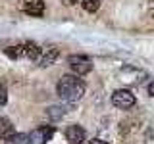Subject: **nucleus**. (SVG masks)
Instances as JSON below:
<instances>
[{
    "label": "nucleus",
    "instance_id": "1",
    "mask_svg": "<svg viewBox=\"0 0 154 144\" xmlns=\"http://www.w3.org/2000/svg\"><path fill=\"white\" fill-rule=\"evenodd\" d=\"M85 88H87L85 81L81 77L69 75V73L62 75L60 81H58V86H56L58 96L62 100H66V102H77V100H81L85 94Z\"/></svg>",
    "mask_w": 154,
    "mask_h": 144
},
{
    "label": "nucleus",
    "instance_id": "2",
    "mask_svg": "<svg viewBox=\"0 0 154 144\" xmlns=\"http://www.w3.org/2000/svg\"><path fill=\"white\" fill-rule=\"evenodd\" d=\"M67 64H69V67L75 71L77 77L87 75L91 69H93V62H91V58H87L83 54H71L69 58H67Z\"/></svg>",
    "mask_w": 154,
    "mask_h": 144
},
{
    "label": "nucleus",
    "instance_id": "3",
    "mask_svg": "<svg viewBox=\"0 0 154 144\" xmlns=\"http://www.w3.org/2000/svg\"><path fill=\"white\" fill-rule=\"evenodd\" d=\"M135 102H137V100H135V94L129 88H119V90H116V92L112 94V104L116 106V108H119V110L133 108Z\"/></svg>",
    "mask_w": 154,
    "mask_h": 144
},
{
    "label": "nucleus",
    "instance_id": "4",
    "mask_svg": "<svg viewBox=\"0 0 154 144\" xmlns=\"http://www.w3.org/2000/svg\"><path fill=\"white\" fill-rule=\"evenodd\" d=\"M54 134V127L52 125H42L37 127L35 131L29 133V144H46Z\"/></svg>",
    "mask_w": 154,
    "mask_h": 144
},
{
    "label": "nucleus",
    "instance_id": "5",
    "mask_svg": "<svg viewBox=\"0 0 154 144\" xmlns=\"http://www.w3.org/2000/svg\"><path fill=\"white\" fill-rule=\"evenodd\" d=\"M21 10L33 17L45 14V0H21Z\"/></svg>",
    "mask_w": 154,
    "mask_h": 144
},
{
    "label": "nucleus",
    "instance_id": "6",
    "mask_svg": "<svg viewBox=\"0 0 154 144\" xmlns=\"http://www.w3.org/2000/svg\"><path fill=\"white\" fill-rule=\"evenodd\" d=\"M66 138L69 144H83L87 138V133L81 125H69L66 129Z\"/></svg>",
    "mask_w": 154,
    "mask_h": 144
},
{
    "label": "nucleus",
    "instance_id": "7",
    "mask_svg": "<svg viewBox=\"0 0 154 144\" xmlns=\"http://www.w3.org/2000/svg\"><path fill=\"white\" fill-rule=\"evenodd\" d=\"M58 56H60V50L56 46H45L41 52V58H38V65L41 67H48L52 64H56Z\"/></svg>",
    "mask_w": 154,
    "mask_h": 144
},
{
    "label": "nucleus",
    "instance_id": "8",
    "mask_svg": "<svg viewBox=\"0 0 154 144\" xmlns=\"http://www.w3.org/2000/svg\"><path fill=\"white\" fill-rule=\"evenodd\" d=\"M4 54H6L10 60H19V58H25V44H14L4 48Z\"/></svg>",
    "mask_w": 154,
    "mask_h": 144
},
{
    "label": "nucleus",
    "instance_id": "9",
    "mask_svg": "<svg viewBox=\"0 0 154 144\" xmlns=\"http://www.w3.org/2000/svg\"><path fill=\"white\" fill-rule=\"evenodd\" d=\"M41 52H42V48L38 44H35V42H25V58H29L31 62H38Z\"/></svg>",
    "mask_w": 154,
    "mask_h": 144
},
{
    "label": "nucleus",
    "instance_id": "10",
    "mask_svg": "<svg viewBox=\"0 0 154 144\" xmlns=\"http://www.w3.org/2000/svg\"><path fill=\"white\" fill-rule=\"evenodd\" d=\"M67 108L66 106H50V108L46 110V117L50 119V121H58V119H62L66 115Z\"/></svg>",
    "mask_w": 154,
    "mask_h": 144
},
{
    "label": "nucleus",
    "instance_id": "11",
    "mask_svg": "<svg viewBox=\"0 0 154 144\" xmlns=\"http://www.w3.org/2000/svg\"><path fill=\"white\" fill-rule=\"evenodd\" d=\"M10 134H14V125H12V121H10L8 117L0 115V138L6 140Z\"/></svg>",
    "mask_w": 154,
    "mask_h": 144
},
{
    "label": "nucleus",
    "instance_id": "12",
    "mask_svg": "<svg viewBox=\"0 0 154 144\" xmlns=\"http://www.w3.org/2000/svg\"><path fill=\"white\" fill-rule=\"evenodd\" d=\"M4 144H29V134L25 133H14L4 140Z\"/></svg>",
    "mask_w": 154,
    "mask_h": 144
},
{
    "label": "nucleus",
    "instance_id": "13",
    "mask_svg": "<svg viewBox=\"0 0 154 144\" xmlns=\"http://www.w3.org/2000/svg\"><path fill=\"white\" fill-rule=\"evenodd\" d=\"M81 6H83L87 12H96L100 8V0H81Z\"/></svg>",
    "mask_w": 154,
    "mask_h": 144
},
{
    "label": "nucleus",
    "instance_id": "14",
    "mask_svg": "<svg viewBox=\"0 0 154 144\" xmlns=\"http://www.w3.org/2000/svg\"><path fill=\"white\" fill-rule=\"evenodd\" d=\"M8 102V88H6V85L0 81V106H6Z\"/></svg>",
    "mask_w": 154,
    "mask_h": 144
},
{
    "label": "nucleus",
    "instance_id": "15",
    "mask_svg": "<svg viewBox=\"0 0 154 144\" xmlns=\"http://www.w3.org/2000/svg\"><path fill=\"white\" fill-rule=\"evenodd\" d=\"M89 144H108L106 140H102V138H93V140H91Z\"/></svg>",
    "mask_w": 154,
    "mask_h": 144
},
{
    "label": "nucleus",
    "instance_id": "16",
    "mask_svg": "<svg viewBox=\"0 0 154 144\" xmlns=\"http://www.w3.org/2000/svg\"><path fill=\"white\" fill-rule=\"evenodd\" d=\"M148 10H150V14L154 17V0H148Z\"/></svg>",
    "mask_w": 154,
    "mask_h": 144
},
{
    "label": "nucleus",
    "instance_id": "17",
    "mask_svg": "<svg viewBox=\"0 0 154 144\" xmlns=\"http://www.w3.org/2000/svg\"><path fill=\"white\" fill-rule=\"evenodd\" d=\"M148 94H150V96H154V81H152L150 85H148Z\"/></svg>",
    "mask_w": 154,
    "mask_h": 144
},
{
    "label": "nucleus",
    "instance_id": "18",
    "mask_svg": "<svg viewBox=\"0 0 154 144\" xmlns=\"http://www.w3.org/2000/svg\"><path fill=\"white\" fill-rule=\"evenodd\" d=\"M62 2L67 4V6H73V4H75V2H79V0H62Z\"/></svg>",
    "mask_w": 154,
    "mask_h": 144
}]
</instances>
